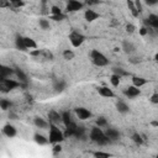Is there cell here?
<instances>
[{"label": "cell", "instance_id": "6da1fadb", "mask_svg": "<svg viewBox=\"0 0 158 158\" xmlns=\"http://www.w3.org/2000/svg\"><path fill=\"white\" fill-rule=\"evenodd\" d=\"M89 139L93 143L98 144V146H107V144L111 143L109 141V138L106 137L105 131L102 128L98 127V126H93L90 128V131H89Z\"/></svg>", "mask_w": 158, "mask_h": 158}, {"label": "cell", "instance_id": "7a4b0ae2", "mask_svg": "<svg viewBox=\"0 0 158 158\" xmlns=\"http://www.w3.org/2000/svg\"><path fill=\"white\" fill-rule=\"evenodd\" d=\"M89 57H90V60L94 65L96 67H106L110 64V59L99 49L96 48H93L89 53Z\"/></svg>", "mask_w": 158, "mask_h": 158}, {"label": "cell", "instance_id": "3957f363", "mask_svg": "<svg viewBox=\"0 0 158 158\" xmlns=\"http://www.w3.org/2000/svg\"><path fill=\"white\" fill-rule=\"evenodd\" d=\"M49 135H48V139H49V143L51 144H58L60 142L64 141V132L58 127V125H53L51 123L49 125Z\"/></svg>", "mask_w": 158, "mask_h": 158}, {"label": "cell", "instance_id": "277c9868", "mask_svg": "<svg viewBox=\"0 0 158 158\" xmlns=\"http://www.w3.org/2000/svg\"><path fill=\"white\" fill-rule=\"evenodd\" d=\"M68 40H69V42H70L72 47H74V48H79V47L85 42L86 37H85L81 32L73 30V31L68 35Z\"/></svg>", "mask_w": 158, "mask_h": 158}, {"label": "cell", "instance_id": "5b68a950", "mask_svg": "<svg viewBox=\"0 0 158 158\" xmlns=\"http://www.w3.org/2000/svg\"><path fill=\"white\" fill-rule=\"evenodd\" d=\"M22 84L19 80L15 79H5V80H0V90L1 93H10L17 88H21Z\"/></svg>", "mask_w": 158, "mask_h": 158}, {"label": "cell", "instance_id": "8992f818", "mask_svg": "<svg viewBox=\"0 0 158 158\" xmlns=\"http://www.w3.org/2000/svg\"><path fill=\"white\" fill-rule=\"evenodd\" d=\"M105 135H106V137L109 138V141L112 143V142H117V141H120V138H121V132L116 128V127H107V128H105Z\"/></svg>", "mask_w": 158, "mask_h": 158}, {"label": "cell", "instance_id": "52a82bcc", "mask_svg": "<svg viewBox=\"0 0 158 158\" xmlns=\"http://www.w3.org/2000/svg\"><path fill=\"white\" fill-rule=\"evenodd\" d=\"M122 94L127 99H136V98H138L141 95V89L136 88L133 85H130V86H126L125 89H122Z\"/></svg>", "mask_w": 158, "mask_h": 158}, {"label": "cell", "instance_id": "ba28073f", "mask_svg": "<svg viewBox=\"0 0 158 158\" xmlns=\"http://www.w3.org/2000/svg\"><path fill=\"white\" fill-rule=\"evenodd\" d=\"M74 114H75L77 118L80 120V121H85V120H89L91 117V111L88 110L86 107H83V106L75 107L74 109Z\"/></svg>", "mask_w": 158, "mask_h": 158}, {"label": "cell", "instance_id": "9c48e42d", "mask_svg": "<svg viewBox=\"0 0 158 158\" xmlns=\"http://www.w3.org/2000/svg\"><path fill=\"white\" fill-rule=\"evenodd\" d=\"M60 114H62V123L64 125L65 128H70V127L77 126V122L74 121V118H73V116H72V114L69 111L64 110Z\"/></svg>", "mask_w": 158, "mask_h": 158}, {"label": "cell", "instance_id": "30bf717a", "mask_svg": "<svg viewBox=\"0 0 158 158\" xmlns=\"http://www.w3.org/2000/svg\"><path fill=\"white\" fill-rule=\"evenodd\" d=\"M84 2L81 1H77V0H69L67 4H65V11L67 12H77L79 10H83L84 9Z\"/></svg>", "mask_w": 158, "mask_h": 158}, {"label": "cell", "instance_id": "8fae6325", "mask_svg": "<svg viewBox=\"0 0 158 158\" xmlns=\"http://www.w3.org/2000/svg\"><path fill=\"white\" fill-rule=\"evenodd\" d=\"M121 49H122V52L126 53L128 57H130V56H133V54L136 53V51H137L136 46H135L131 41H128V40H123V41H122V43H121Z\"/></svg>", "mask_w": 158, "mask_h": 158}, {"label": "cell", "instance_id": "7c38bea8", "mask_svg": "<svg viewBox=\"0 0 158 158\" xmlns=\"http://www.w3.org/2000/svg\"><path fill=\"white\" fill-rule=\"evenodd\" d=\"M47 118H48L49 123H53V125L62 123V114L58 112L57 110H49L47 112Z\"/></svg>", "mask_w": 158, "mask_h": 158}, {"label": "cell", "instance_id": "4fadbf2b", "mask_svg": "<svg viewBox=\"0 0 158 158\" xmlns=\"http://www.w3.org/2000/svg\"><path fill=\"white\" fill-rule=\"evenodd\" d=\"M15 75V69L7 65L1 64L0 65V80H5V79H11V77Z\"/></svg>", "mask_w": 158, "mask_h": 158}, {"label": "cell", "instance_id": "5bb4252c", "mask_svg": "<svg viewBox=\"0 0 158 158\" xmlns=\"http://www.w3.org/2000/svg\"><path fill=\"white\" fill-rule=\"evenodd\" d=\"M1 132H2V135H4L5 137H7V138H14V137H16V135H17L16 127H15L14 125H11V123L4 125L2 128H1Z\"/></svg>", "mask_w": 158, "mask_h": 158}, {"label": "cell", "instance_id": "9a60e30c", "mask_svg": "<svg viewBox=\"0 0 158 158\" xmlns=\"http://www.w3.org/2000/svg\"><path fill=\"white\" fill-rule=\"evenodd\" d=\"M146 25L148 28L158 31V15L157 14H149L146 19Z\"/></svg>", "mask_w": 158, "mask_h": 158}, {"label": "cell", "instance_id": "2e32d148", "mask_svg": "<svg viewBox=\"0 0 158 158\" xmlns=\"http://www.w3.org/2000/svg\"><path fill=\"white\" fill-rule=\"evenodd\" d=\"M99 17H100V14L96 12L95 10H93V9H86L84 11V19H85L86 22H94Z\"/></svg>", "mask_w": 158, "mask_h": 158}, {"label": "cell", "instance_id": "e0dca14e", "mask_svg": "<svg viewBox=\"0 0 158 158\" xmlns=\"http://www.w3.org/2000/svg\"><path fill=\"white\" fill-rule=\"evenodd\" d=\"M67 86H68V84L63 79H54L53 80V86L52 88L56 93H63L67 89Z\"/></svg>", "mask_w": 158, "mask_h": 158}, {"label": "cell", "instance_id": "ac0fdd59", "mask_svg": "<svg viewBox=\"0 0 158 158\" xmlns=\"http://www.w3.org/2000/svg\"><path fill=\"white\" fill-rule=\"evenodd\" d=\"M115 107H116L117 112L121 114V115H127V114L130 112V106H128L123 100H116Z\"/></svg>", "mask_w": 158, "mask_h": 158}, {"label": "cell", "instance_id": "d6986e66", "mask_svg": "<svg viewBox=\"0 0 158 158\" xmlns=\"http://www.w3.org/2000/svg\"><path fill=\"white\" fill-rule=\"evenodd\" d=\"M33 125L40 128V130H49V122L47 120H44L43 117H40V116H36L33 118Z\"/></svg>", "mask_w": 158, "mask_h": 158}, {"label": "cell", "instance_id": "ffe728a7", "mask_svg": "<svg viewBox=\"0 0 158 158\" xmlns=\"http://www.w3.org/2000/svg\"><path fill=\"white\" fill-rule=\"evenodd\" d=\"M98 94L102 98H114L115 96V93L112 91V89L109 86H105V85L98 88Z\"/></svg>", "mask_w": 158, "mask_h": 158}, {"label": "cell", "instance_id": "44dd1931", "mask_svg": "<svg viewBox=\"0 0 158 158\" xmlns=\"http://www.w3.org/2000/svg\"><path fill=\"white\" fill-rule=\"evenodd\" d=\"M14 44H15V48L19 49V51H21V52H27V51H28V49L26 48V46H25L23 36H21V35H16L15 41H14Z\"/></svg>", "mask_w": 158, "mask_h": 158}, {"label": "cell", "instance_id": "7402d4cb", "mask_svg": "<svg viewBox=\"0 0 158 158\" xmlns=\"http://www.w3.org/2000/svg\"><path fill=\"white\" fill-rule=\"evenodd\" d=\"M33 141H35L38 146H47V144L49 143L48 137H46L44 135H42V133H40V132L33 133Z\"/></svg>", "mask_w": 158, "mask_h": 158}, {"label": "cell", "instance_id": "603a6c76", "mask_svg": "<svg viewBox=\"0 0 158 158\" xmlns=\"http://www.w3.org/2000/svg\"><path fill=\"white\" fill-rule=\"evenodd\" d=\"M15 77L17 78V80H19L21 84H25V85L28 84V78H27V75L23 73V70H22L21 68H15Z\"/></svg>", "mask_w": 158, "mask_h": 158}, {"label": "cell", "instance_id": "cb8c5ba5", "mask_svg": "<svg viewBox=\"0 0 158 158\" xmlns=\"http://www.w3.org/2000/svg\"><path fill=\"white\" fill-rule=\"evenodd\" d=\"M23 42H25V46L27 49H38V46L36 43V41L32 38V37H28V36H23Z\"/></svg>", "mask_w": 158, "mask_h": 158}, {"label": "cell", "instance_id": "d4e9b609", "mask_svg": "<svg viewBox=\"0 0 158 158\" xmlns=\"http://www.w3.org/2000/svg\"><path fill=\"white\" fill-rule=\"evenodd\" d=\"M147 83H148V80H147L146 78H143V77H137V75L132 77V85L136 86V88H139V89H141V88L144 86Z\"/></svg>", "mask_w": 158, "mask_h": 158}, {"label": "cell", "instance_id": "484cf974", "mask_svg": "<svg viewBox=\"0 0 158 158\" xmlns=\"http://www.w3.org/2000/svg\"><path fill=\"white\" fill-rule=\"evenodd\" d=\"M111 72H112V74H116V75H118L120 78L131 75V73L127 72L126 69H123L122 67H112V68H111Z\"/></svg>", "mask_w": 158, "mask_h": 158}, {"label": "cell", "instance_id": "4316f807", "mask_svg": "<svg viewBox=\"0 0 158 158\" xmlns=\"http://www.w3.org/2000/svg\"><path fill=\"white\" fill-rule=\"evenodd\" d=\"M131 141L137 146H142L144 143V137H143V135H141L138 132H133L131 135Z\"/></svg>", "mask_w": 158, "mask_h": 158}, {"label": "cell", "instance_id": "83f0119b", "mask_svg": "<svg viewBox=\"0 0 158 158\" xmlns=\"http://www.w3.org/2000/svg\"><path fill=\"white\" fill-rule=\"evenodd\" d=\"M95 126L100 127V128H107L109 127V122H107V118L105 116H99L95 121Z\"/></svg>", "mask_w": 158, "mask_h": 158}, {"label": "cell", "instance_id": "f1b7e54d", "mask_svg": "<svg viewBox=\"0 0 158 158\" xmlns=\"http://www.w3.org/2000/svg\"><path fill=\"white\" fill-rule=\"evenodd\" d=\"M126 5H127V7H128V10H130V12H131V15L133 16V17H138L139 16V12L137 11V9H136V6H135V1H131V0H128L127 2H126Z\"/></svg>", "mask_w": 158, "mask_h": 158}, {"label": "cell", "instance_id": "f546056e", "mask_svg": "<svg viewBox=\"0 0 158 158\" xmlns=\"http://www.w3.org/2000/svg\"><path fill=\"white\" fill-rule=\"evenodd\" d=\"M11 107H12V102L10 100H7V99H1L0 100V109L2 111H9Z\"/></svg>", "mask_w": 158, "mask_h": 158}, {"label": "cell", "instance_id": "4dcf8cb0", "mask_svg": "<svg viewBox=\"0 0 158 158\" xmlns=\"http://www.w3.org/2000/svg\"><path fill=\"white\" fill-rule=\"evenodd\" d=\"M93 156H94V158H111L112 157L111 153L105 152V151H95L93 153Z\"/></svg>", "mask_w": 158, "mask_h": 158}, {"label": "cell", "instance_id": "1f68e13d", "mask_svg": "<svg viewBox=\"0 0 158 158\" xmlns=\"http://www.w3.org/2000/svg\"><path fill=\"white\" fill-rule=\"evenodd\" d=\"M38 25H40V27H41L42 30H44V31L51 30V23H49V21H48L47 19H40V20H38Z\"/></svg>", "mask_w": 158, "mask_h": 158}, {"label": "cell", "instance_id": "d6a6232c", "mask_svg": "<svg viewBox=\"0 0 158 158\" xmlns=\"http://www.w3.org/2000/svg\"><path fill=\"white\" fill-rule=\"evenodd\" d=\"M109 80H110V83H111V85L114 88H117L120 85V83H121V78L118 75H116V74H111Z\"/></svg>", "mask_w": 158, "mask_h": 158}, {"label": "cell", "instance_id": "836d02e7", "mask_svg": "<svg viewBox=\"0 0 158 158\" xmlns=\"http://www.w3.org/2000/svg\"><path fill=\"white\" fill-rule=\"evenodd\" d=\"M49 12H51V16H56V15H62L63 14L62 9L59 6H57V5H52L51 9H49Z\"/></svg>", "mask_w": 158, "mask_h": 158}, {"label": "cell", "instance_id": "e575fe53", "mask_svg": "<svg viewBox=\"0 0 158 158\" xmlns=\"http://www.w3.org/2000/svg\"><path fill=\"white\" fill-rule=\"evenodd\" d=\"M62 54H63V58L67 59V60H70V59H73L75 57V54H74V52L72 49H64Z\"/></svg>", "mask_w": 158, "mask_h": 158}, {"label": "cell", "instance_id": "d590c367", "mask_svg": "<svg viewBox=\"0 0 158 158\" xmlns=\"http://www.w3.org/2000/svg\"><path fill=\"white\" fill-rule=\"evenodd\" d=\"M141 62H142L141 57H137V56H130L128 57V63H131V64H138Z\"/></svg>", "mask_w": 158, "mask_h": 158}, {"label": "cell", "instance_id": "8d00e7d4", "mask_svg": "<svg viewBox=\"0 0 158 158\" xmlns=\"http://www.w3.org/2000/svg\"><path fill=\"white\" fill-rule=\"evenodd\" d=\"M138 33L142 36V37H144V36H147L148 35V27L144 25V26H141L139 28H138Z\"/></svg>", "mask_w": 158, "mask_h": 158}, {"label": "cell", "instance_id": "74e56055", "mask_svg": "<svg viewBox=\"0 0 158 158\" xmlns=\"http://www.w3.org/2000/svg\"><path fill=\"white\" fill-rule=\"evenodd\" d=\"M65 17H67V16H65L64 14H62V15H56V16H49L51 20L57 21V22H58V21H63V20H65Z\"/></svg>", "mask_w": 158, "mask_h": 158}, {"label": "cell", "instance_id": "f35d334b", "mask_svg": "<svg viewBox=\"0 0 158 158\" xmlns=\"http://www.w3.org/2000/svg\"><path fill=\"white\" fill-rule=\"evenodd\" d=\"M135 31H136V26H135L133 23H127V25H126V32H127V33L132 35Z\"/></svg>", "mask_w": 158, "mask_h": 158}, {"label": "cell", "instance_id": "ab89813d", "mask_svg": "<svg viewBox=\"0 0 158 158\" xmlns=\"http://www.w3.org/2000/svg\"><path fill=\"white\" fill-rule=\"evenodd\" d=\"M149 101L152 104H154V105H158V93H153L151 95V98H149Z\"/></svg>", "mask_w": 158, "mask_h": 158}, {"label": "cell", "instance_id": "60d3db41", "mask_svg": "<svg viewBox=\"0 0 158 158\" xmlns=\"http://www.w3.org/2000/svg\"><path fill=\"white\" fill-rule=\"evenodd\" d=\"M43 54V51L42 49H35V51H31L30 52V56L31 57H40Z\"/></svg>", "mask_w": 158, "mask_h": 158}, {"label": "cell", "instance_id": "b9f144b4", "mask_svg": "<svg viewBox=\"0 0 158 158\" xmlns=\"http://www.w3.org/2000/svg\"><path fill=\"white\" fill-rule=\"evenodd\" d=\"M10 5L12 7H22L25 6V2L23 1H10Z\"/></svg>", "mask_w": 158, "mask_h": 158}, {"label": "cell", "instance_id": "7bdbcfd3", "mask_svg": "<svg viewBox=\"0 0 158 158\" xmlns=\"http://www.w3.org/2000/svg\"><path fill=\"white\" fill-rule=\"evenodd\" d=\"M135 6H136V9H137V11H138L139 14L143 11V7H142V1L136 0V1H135Z\"/></svg>", "mask_w": 158, "mask_h": 158}, {"label": "cell", "instance_id": "ee69618b", "mask_svg": "<svg viewBox=\"0 0 158 158\" xmlns=\"http://www.w3.org/2000/svg\"><path fill=\"white\" fill-rule=\"evenodd\" d=\"M62 151V146H60V143H58V144H54V147H53V153L54 154H57L58 152H60Z\"/></svg>", "mask_w": 158, "mask_h": 158}, {"label": "cell", "instance_id": "f6af8a7d", "mask_svg": "<svg viewBox=\"0 0 158 158\" xmlns=\"http://www.w3.org/2000/svg\"><path fill=\"white\" fill-rule=\"evenodd\" d=\"M144 4H146L147 6H156V5H158V0H154V1L147 0V1H144Z\"/></svg>", "mask_w": 158, "mask_h": 158}, {"label": "cell", "instance_id": "bcb514c9", "mask_svg": "<svg viewBox=\"0 0 158 158\" xmlns=\"http://www.w3.org/2000/svg\"><path fill=\"white\" fill-rule=\"evenodd\" d=\"M151 126H153V127H158V121H152V122H151Z\"/></svg>", "mask_w": 158, "mask_h": 158}, {"label": "cell", "instance_id": "7dc6e473", "mask_svg": "<svg viewBox=\"0 0 158 158\" xmlns=\"http://www.w3.org/2000/svg\"><path fill=\"white\" fill-rule=\"evenodd\" d=\"M154 60H156V62H158V53H156V54H154Z\"/></svg>", "mask_w": 158, "mask_h": 158}, {"label": "cell", "instance_id": "c3c4849f", "mask_svg": "<svg viewBox=\"0 0 158 158\" xmlns=\"http://www.w3.org/2000/svg\"><path fill=\"white\" fill-rule=\"evenodd\" d=\"M156 158H158V153H157V154H156Z\"/></svg>", "mask_w": 158, "mask_h": 158}]
</instances>
